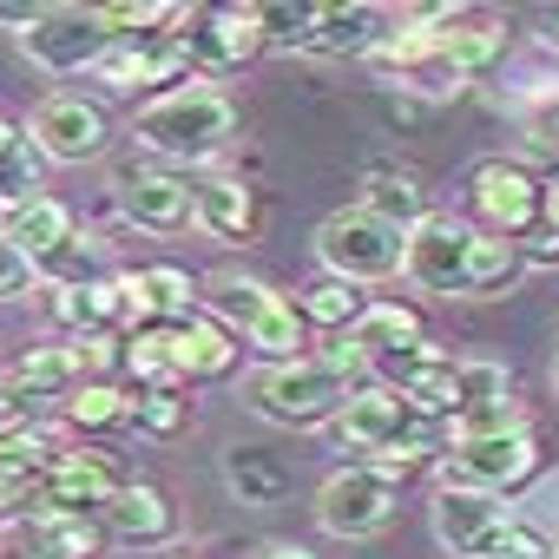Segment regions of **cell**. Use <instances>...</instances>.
<instances>
[{
    "mask_svg": "<svg viewBox=\"0 0 559 559\" xmlns=\"http://www.w3.org/2000/svg\"><path fill=\"white\" fill-rule=\"evenodd\" d=\"M99 21H106V34L119 40H158V27H178L185 14L171 8V0H126V8H99Z\"/></svg>",
    "mask_w": 559,
    "mask_h": 559,
    "instance_id": "27",
    "label": "cell"
},
{
    "mask_svg": "<svg viewBox=\"0 0 559 559\" xmlns=\"http://www.w3.org/2000/svg\"><path fill=\"white\" fill-rule=\"evenodd\" d=\"M362 211L408 237V230L428 217V198H421V185H415L408 171H376V178H369V191H362Z\"/></svg>",
    "mask_w": 559,
    "mask_h": 559,
    "instance_id": "25",
    "label": "cell"
},
{
    "mask_svg": "<svg viewBox=\"0 0 559 559\" xmlns=\"http://www.w3.org/2000/svg\"><path fill=\"white\" fill-rule=\"evenodd\" d=\"M132 284H139V297H145L152 317H191V276L185 270L158 263V270H139Z\"/></svg>",
    "mask_w": 559,
    "mask_h": 559,
    "instance_id": "28",
    "label": "cell"
},
{
    "mask_svg": "<svg viewBox=\"0 0 559 559\" xmlns=\"http://www.w3.org/2000/svg\"><path fill=\"white\" fill-rule=\"evenodd\" d=\"M343 343L376 369V362H402V356L421 349L428 336H421V317H415V310H402V304H362Z\"/></svg>",
    "mask_w": 559,
    "mask_h": 559,
    "instance_id": "14",
    "label": "cell"
},
{
    "mask_svg": "<svg viewBox=\"0 0 559 559\" xmlns=\"http://www.w3.org/2000/svg\"><path fill=\"white\" fill-rule=\"evenodd\" d=\"M552 40H559V14H552Z\"/></svg>",
    "mask_w": 559,
    "mask_h": 559,
    "instance_id": "42",
    "label": "cell"
},
{
    "mask_svg": "<svg viewBox=\"0 0 559 559\" xmlns=\"http://www.w3.org/2000/svg\"><path fill=\"white\" fill-rule=\"evenodd\" d=\"M539 467V448L526 428H507V435H467V441H448L441 448V474L448 487H474V493H507L520 480H533Z\"/></svg>",
    "mask_w": 559,
    "mask_h": 559,
    "instance_id": "4",
    "label": "cell"
},
{
    "mask_svg": "<svg viewBox=\"0 0 559 559\" xmlns=\"http://www.w3.org/2000/svg\"><path fill=\"white\" fill-rule=\"evenodd\" d=\"M126 217L145 230H178L191 217V185L178 171H126Z\"/></svg>",
    "mask_w": 559,
    "mask_h": 559,
    "instance_id": "16",
    "label": "cell"
},
{
    "mask_svg": "<svg viewBox=\"0 0 559 559\" xmlns=\"http://www.w3.org/2000/svg\"><path fill=\"white\" fill-rule=\"evenodd\" d=\"M224 480H230V493H243V507H276L290 493V467L270 461L263 448H230L224 454Z\"/></svg>",
    "mask_w": 559,
    "mask_h": 559,
    "instance_id": "24",
    "label": "cell"
},
{
    "mask_svg": "<svg viewBox=\"0 0 559 559\" xmlns=\"http://www.w3.org/2000/svg\"><path fill=\"white\" fill-rule=\"evenodd\" d=\"M343 402H349V382L323 356L270 362L263 376H250V408L263 421H284V428H323V421H336Z\"/></svg>",
    "mask_w": 559,
    "mask_h": 559,
    "instance_id": "2",
    "label": "cell"
},
{
    "mask_svg": "<svg viewBox=\"0 0 559 559\" xmlns=\"http://www.w3.org/2000/svg\"><path fill=\"white\" fill-rule=\"evenodd\" d=\"M191 217L211 230V237H250L257 230V198H250V185H237V178H211V185H198L191 191Z\"/></svg>",
    "mask_w": 559,
    "mask_h": 559,
    "instance_id": "21",
    "label": "cell"
},
{
    "mask_svg": "<svg viewBox=\"0 0 559 559\" xmlns=\"http://www.w3.org/2000/svg\"><path fill=\"white\" fill-rule=\"evenodd\" d=\"M356 310H362V297H356L349 284H317V290L304 297V310H297V317L330 323V330H349V323H356Z\"/></svg>",
    "mask_w": 559,
    "mask_h": 559,
    "instance_id": "30",
    "label": "cell"
},
{
    "mask_svg": "<svg viewBox=\"0 0 559 559\" xmlns=\"http://www.w3.org/2000/svg\"><path fill=\"white\" fill-rule=\"evenodd\" d=\"M552 382H559V362H552Z\"/></svg>",
    "mask_w": 559,
    "mask_h": 559,
    "instance_id": "43",
    "label": "cell"
},
{
    "mask_svg": "<svg viewBox=\"0 0 559 559\" xmlns=\"http://www.w3.org/2000/svg\"><path fill=\"white\" fill-rule=\"evenodd\" d=\"M73 376H80V356L60 349V343H40V349H27L8 376H0V402H8V415H21L27 402H47V395L73 389Z\"/></svg>",
    "mask_w": 559,
    "mask_h": 559,
    "instance_id": "15",
    "label": "cell"
},
{
    "mask_svg": "<svg viewBox=\"0 0 559 559\" xmlns=\"http://www.w3.org/2000/svg\"><path fill=\"white\" fill-rule=\"evenodd\" d=\"M263 559H317V552H304V546H270Z\"/></svg>",
    "mask_w": 559,
    "mask_h": 559,
    "instance_id": "39",
    "label": "cell"
},
{
    "mask_svg": "<svg viewBox=\"0 0 559 559\" xmlns=\"http://www.w3.org/2000/svg\"><path fill=\"white\" fill-rule=\"evenodd\" d=\"M263 47H270V34H263V14L257 8H211L198 21V34L185 40V53L191 60H211V67H243Z\"/></svg>",
    "mask_w": 559,
    "mask_h": 559,
    "instance_id": "13",
    "label": "cell"
},
{
    "mask_svg": "<svg viewBox=\"0 0 559 559\" xmlns=\"http://www.w3.org/2000/svg\"><path fill=\"white\" fill-rule=\"evenodd\" d=\"M487 559H552V546H546V533H533V526L507 520V533L493 539V552H487Z\"/></svg>",
    "mask_w": 559,
    "mask_h": 559,
    "instance_id": "35",
    "label": "cell"
},
{
    "mask_svg": "<svg viewBox=\"0 0 559 559\" xmlns=\"http://www.w3.org/2000/svg\"><path fill=\"white\" fill-rule=\"evenodd\" d=\"M112 493H119V480H112L106 454H60L40 474V507L47 513H86V520H99Z\"/></svg>",
    "mask_w": 559,
    "mask_h": 559,
    "instance_id": "11",
    "label": "cell"
},
{
    "mask_svg": "<svg viewBox=\"0 0 559 559\" xmlns=\"http://www.w3.org/2000/svg\"><path fill=\"white\" fill-rule=\"evenodd\" d=\"M185 67H191L185 40H158V47H106V60H99V73H106L112 86H158V80H178Z\"/></svg>",
    "mask_w": 559,
    "mask_h": 559,
    "instance_id": "22",
    "label": "cell"
},
{
    "mask_svg": "<svg viewBox=\"0 0 559 559\" xmlns=\"http://www.w3.org/2000/svg\"><path fill=\"white\" fill-rule=\"evenodd\" d=\"M165 356H171V376H224L237 362L224 323H211V317H178L165 330Z\"/></svg>",
    "mask_w": 559,
    "mask_h": 559,
    "instance_id": "18",
    "label": "cell"
},
{
    "mask_svg": "<svg viewBox=\"0 0 559 559\" xmlns=\"http://www.w3.org/2000/svg\"><path fill=\"white\" fill-rule=\"evenodd\" d=\"M552 559H559V552H552Z\"/></svg>",
    "mask_w": 559,
    "mask_h": 559,
    "instance_id": "45",
    "label": "cell"
},
{
    "mask_svg": "<svg viewBox=\"0 0 559 559\" xmlns=\"http://www.w3.org/2000/svg\"><path fill=\"white\" fill-rule=\"evenodd\" d=\"M317 257L336 270V284H349V290H356V284H382V276L402 270V230H389L382 217H369V211L356 204V211L323 217Z\"/></svg>",
    "mask_w": 559,
    "mask_h": 559,
    "instance_id": "3",
    "label": "cell"
},
{
    "mask_svg": "<svg viewBox=\"0 0 559 559\" xmlns=\"http://www.w3.org/2000/svg\"><path fill=\"white\" fill-rule=\"evenodd\" d=\"M34 276H40V270H34L8 237H0V304H21V297L34 290Z\"/></svg>",
    "mask_w": 559,
    "mask_h": 559,
    "instance_id": "34",
    "label": "cell"
},
{
    "mask_svg": "<svg viewBox=\"0 0 559 559\" xmlns=\"http://www.w3.org/2000/svg\"><path fill=\"white\" fill-rule=\"evenodd\" d=\"M67 415H73L80 428H112V421L126 415V395H119L112 382H86V389H73Z\"/></svg>",
    "mask_w": 559,
    "mask_h": 559,
    "instance_id": "31",
    "label": "cell"
},
{
    "mask_svg": "<svg viewBox=\"0 0 559 559\" xmlns=\"http://www.w3.org/2000/svg\"><path fill=\"white\" fill-rule=\"evenodd\" d=\"M237 132V106L217 93V86H171L165 99H152L139 119H132V139L158 158H217Z\"/></svg>",
    "mask_w": 559,
    "mask_h": 559,
    "instance_id": "1",
    "label": "cell"
},
{
    "mask_svg": "<svg viewBox=\"0 0 559 559\" xmlns=\"http://www.w3.org/2000/svg\"><path fill=\"white\" fill-rule=\"evenodd\" d=\"M533 263H559V230H552V237H539V243H533Z\"/></svg>",
    "mask_w": 559,
    "mask_h": 559,
    "instance_id": "37",
    "label": "cell"
},
{
    "mask_svg": "<svg viewBox=\"0 0 559 559\" xmlns=\"http://www.w3.org/2000/svg\"><path fill=\"white\" fill-rule=\"evenodd\" d=\"M126 369L145 376L152 389H171V356H165V330H139L126 343Z\"/></svg>",
    "mask_w": 559,
    "mask_h": 559,
    "instance_id": "32",
    "label": "cell"
},
{
    "mask_svg": "<svg viewBox=\"0 0 559 559\" xmlns=\"http://www.w3.org/2000/svg\"><path fill=\"white\" fill-rule=\"evenodd\" d=\"M513 270H520V243H507V237H480V230H474V250H467V297L513 284Z\"/></svg>",
    "mask_w": 559,
    "mask_h": 559,
    "instance_id": "26",
    "label": "cell"
},
{
    "mask_svg": "<svg viewBox=\"0 0 559 559\" xmlns=\"http://www.w3.org/2000/svg\"><path fill=\"white\" fill-rule=\"evenodd\" d=\"M276 304H284V297H276L263 276H243V270L204 276V310H211V323H230V330H243V336H250Z\"/></svg>",
    "mask_w": 559,
    "mask_h": 559,
    "instance_id": "17",
    "label": "cell"
},
{
    "mask_svg": "<svg viewBox=\"0 0 559 559\" xmlns=\"http://www.w3.org/2000/svg\"><path fill=\"white\" fill-rule=\"evenodd\" d=\"M112 349H119V343H112L106 330H93V336H86V343H80L73 356H80V369H93V376H106V369H112Z\"/></svg>",
    "mask_w": 559,
    "mask_h": 559,
    "instance_id": "36",
    "label": "cell"
},
{
    "mask_svg": "<svg viewBox=\"0 0 559 559\" xmlns=\"http://www.w3.org/2000/svg\"><path fill=\"white\" fill-rule=\"evenodd\" d=\"M395 507H402V493H395V480L376 474V467H336V474L317 487V520H323V533H336V539H369V533H382V526L395 520Z\"/></svg>",
    "mask_w": 559,
    "mask_h": 559,
    "instance_id": "5",
    "label": "cell"
},
{
    "mask_svg": "<svg viewBox=\"0 0 559 559\" xmlns=\"http://www.w3.org/2000/svg\"><path fill=\"white\" fill-rule=\"evenodd\" d=\"M474 204H480V217L493 224V237H520V230L546 211L539 185H533L520 165H507V158H487V165L474 171Z\"/></svg>",
    "mask_w": 559,
    "mask_h": 559,
    "instance_id": "10",
    "label": "cell"
},
{
    "mask_svg": "<svg viewBox=\"0 0 559 559\" xmlns=\"http://www.w3.org/2000/svg\"><path fill=\"white\" fill-rule=\"evenodd\" d=\"M539 198H546V217H552V224H559V178H552V185H546V191H539Z\"/></svg>",
    "mask_w": 559,
    "mask_h": 559,
    "instance_id": "40",
    "label": "cell"
},
{
    "mask_svg": "<svg viewBox=\"0 0 559 559\" xmlns=\"http://www.w3.org/2000/svg\"><path fill=\"white\" fill-rule=\"evenodd\" d=\"M297 47L304 53H369L376 47V14L369 8H317Z\"/></svg>",
    "mask_w": 559,
    "mask_h": 559,
    "instance_id": "23",
    "label": "cell"
},
{
    "mask_svg": "<svg viewBox=\"0 0 559 559\" xmlns=\"http://www.w3.org/2000/svg\"><path fill=\"white\" fill-rule=\"evenodd\" d=\"M27 552L34 559H99L106 552V526L86 513H34L27 520Z\"/></svg>",
    "mask_w": 559,
    "mask_h": 559,
    "instance_id": "19",
    "label": "cell"
},
{
    "mask_svg": "<svg viewBox=\"0 0 559 559\" xmlns=\"http://www.w3.org/2000/svg\"><path fill=\"white\" fill-rule=\"evenodd\" d=\"M8 421H14V415H8V402H0V435H8Z\"/></svg>",
    "mask_w": 559,
    "mask_h": 559,
    "instance_id": "41",
    "label": "cell"
},
{
    "mask_svg": "<svg viewBox=\"0 0 559 559\" xmlns=\"http://www.w3.org/2000/svg\"><path fill=\"white\" fill-rule=\"evenodd\" d=\"M467 250H474V230L454 224V217H421L408 237H402V276L428 297H467Z\"/></svg>",
    "mask_w": 559,
    "mask_h": 559,
    "instance_id": "6",
    "label": "cell"
},
{
    "mask_svg": "<svg viewBox=\"0 0 559 559\" xmlns=\"http://www.w3.org/2000/svg\"><path fill=\"white\" fill-rule=\"evenodd\" d=\"M27 145L53 165H86L106 152V112L73 99V93H53L34 106V126H27Z\"/></svg>",
    "mask_w": 559,
    "mask_h": 559,
    "instance_id": "8",
    "label": "cell"
},
{
    "mask_svg": "<svg viewBox=\"0 0 559 559\" xmlns=\"http://www.w3.org/2000/svg\"><path fill=\"white\" fill-rule=\"evenodd\" d=\"M126 415H132L145 435H171V428L185 421V402H178L171 389H139V395L126 402Z\"/></svg>",
    "mask_w": 559,
    "mask_h": 559,
    "instance_id": "33",
    "label": "cell"
},
{
    "mask_svg": "<svg viewBox=\"0 0 559 559\" xmlns=\"http://www.w3.org/2000/svg\"><path fill=\"white\" fill-rule=\"evenodd\" d=\"M14 145H21V126H14V119H0V158H8Z\"/></svg>",
    "mask_w": 559,
    "mask_h": 559,
    "instance_id": "38",
    "label": "cell"
},
{
    "mask_svg": "<svg viewBox=\"0 0 559 559\" xmlns=\"http://www.w3.org/2000/svg\"><path fill=\"white\" fill-rule=\"evenodd\" d=\"M250 343H257L270 362H297V349H304V317H297V304H276V310L250 330Z\"/></svg>",
    "mask_w": 559,
    "mask_h": 559,
    "instance_id": "29",
    "label": "cell"
},
{
    "mask_svg": "<svg viewBox=\"0 0 559 559\" xmlns=\"http://www.w3.org/2000/svg\"><path fill=\"white\" fill-rule=\"evenodd\" d=\"M99 526L112 539H132V546H152V539H171V507L158 487H119L99 513Z\"/></svg>",
    "mask_w": 559,
    "mask_h": 559,
    "instance_id": "20",
    "label": "cell"
},
{
    "mask_svg": "<svg viewBox=\"0 0 559 559\" xmlns=\"http://www.w3.org/2000/svg\"><path fill=\"white\" fill-rule=\"evenodd\" d=\"M428 513H435V539L454 559H487L493 539L507 533V507L493 493H474V487H441Z\"/></svg>",
    "mask_w": 559,
    "mask_h": 559,
    "instance_id": "9",
    "label": "cell"
},
{
    "mask_svg": "<svg viewBox=\"0 0 559 559\" xmlns=\"http://www.w3.org/2000/svg\"><path fill=\"white\" fill-rule=\"evenodd\" d=\"M0 559H14V552H0Z\"/></svg>",
    "mask_w": 559,
    "mask_h": 559,
    "instance_id": "44",
    "label": "cell"
},
{
    "mask_svg": "<svg viewBox=\"0 0 559 559\" xmlns=\"http://www.w3.org/2000/svg\"><path fill=\"white\" fill-rule=\"evenodd\" d=\"M27 60L47 67V73H80V67H99L112 34L99 21V8H40V21L21 34Z\"/></svg>",
    "mask_w": 559,
    "mask_h": 559,
    "instance_id": "7",
    "label": "cell"
},
{
    "mask_svg": "<svg viewBox=\"0 0 559 559\" xmlns=\"http://www.w3.org/2000/svg\"><path fill=\"white\" fill-rule=\"evenodd\" d=\"M0 237H8V243L40 270V263H53V257H67V250H73V211H67L60 198L8 204V211H0Z\"/></svg>",
    "mask_w": 559,
    "mask_h": 559,
    "instance_id": "12",
    "label": "cell"
}]
</instances>
